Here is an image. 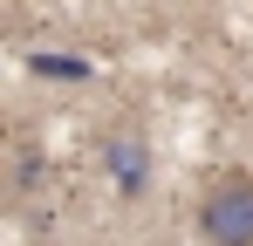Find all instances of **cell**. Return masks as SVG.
Segmentation results:
<instances>
[{
  "mask_svg": "<svg viewBox=\"0 0 253 246\" xmlns=\"http://www.w3.org/2000/svg\"><path fill=\"white\" fill-rule=\"evenodd\" d=\"M206 246H253V171H219L199 199Z\"/></svg>",
  "mask_w": 253,
  "mask_h": 246,
  "instance_id": "1",
  "label": "cell"
},
{
  "mask_svg": "<svg viewBox=\"0 0 253 246\" xmlns=\"http://www.w3.org/2000/svg\"><path fill=\"white\" fill-rule=\"evenodd\" d=\"M103 164H110V178H117L124 199H144V185H151V151H144V137L117 130V137L103 144Z\"/></svg>",
  "mask_w": 253,
  "mask_h": 246,
  "instance_id": "2",
  "label": "cell"
},
{
  "mask_svg": "<svg viewBox=\"0 0 253 246\" xmlns=\"http://www.w3.org/2000/svg\"><path fill=\"white\" fill-rule=\"evenodd\" d=\"M28 69H35V76H48V82H89V76H96V69H89L83 55H55V48L28 55Z\"/></svg>",
  "mask_w": 253,
  "mask_h": 246,
  "instance_id": "3",
  "label": "cell"
}]
</instances>
